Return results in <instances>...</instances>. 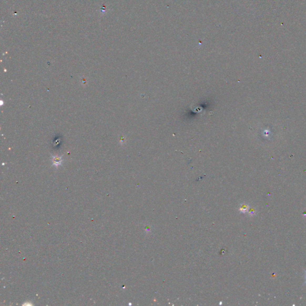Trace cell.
Masks as SVG:
<instances>
[{"mask_svg": "<svg viewBox=\"0 0 306 306\" xmlns=\"http://www.w3.org/2000/svg\"><path fill=\"white\" fill-rule=\"evenodd\" d=\"M249 209V206L248 205L245 204V203H243V204L241 205L240 211L242 213H246V212H248Z\"/></svg>", "mask_w": 306, "mask_h": 306, "instance_id": "obj_1", "label": "cell"}, {"mask_svg": "<svg viewBox=\"0 0 306 306\" xmlns=\"http://www.w3.org/2000/svg\"><path fill=\"white\" fill-rule=\"evenodd\" d=\"M248 213L251 216H253L254 215L255 213H256V211H255V209L254 208H251V209H249L248 210Z\"/></svg>", "mask_w": 306, "mask_h": 306, "instance_id": "obj_2", "label": "cell"}, {"mask_svg": "<svg viewBox=\"0 0 306 306\" xmlns=\"http://www.w3.org/2000/svg\"><path fill=\"white\" fill-rule=\"evenodd\" d=\"M305 281L304 285H306V271H305Z\"/></svg>", "mask_w": 306, "mask_h": 306, "instance_id": "obj_3", "label": "cell"}]
</instances>
